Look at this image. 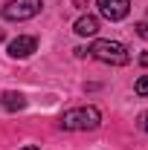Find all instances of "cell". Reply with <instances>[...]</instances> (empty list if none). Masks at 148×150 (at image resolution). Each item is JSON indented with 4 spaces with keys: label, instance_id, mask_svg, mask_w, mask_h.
<instances>
[{
    "label": "cell",
    "instance_id": "obj_13",
    "mask_svg": "<svg viewBox=\"0 0 148 150\" xmlns=\"http://www.w3.org/2000/svg\"><path fill=\"white\" fill-rule=\"evenodd\" d=\"M0 40H3V32H0Z\"/></svg>",
    "mask_w": 148,
    "mask_h": 150
},
{
    "label": "cell",
    "instance_id": "obj_10",
    "mask_svg": "<svg viewBox=\"0 0 148 150\" xmlns=\"http://www.w3.org/2000/svg\"><path fill=\"white\" fill-rule=\"evenodd\" d=\"M139 127L148 133V112H142V115H139Z\"/></svg>",
    "mask_w": 148,
    "mask_h": 150
},
{
    "label": "cell",
    "instance_id": "obj_7",
    "mask_svg": "<svg viewBox=\"0 0 148 150\" xmlns=\"http://www.w3.org/2000/svg\"><path fill=\"white\" fill-rule=\"evenodd\" d=\"M0 104H3L9 112H15V110H23V107H26V98H23L20 93H12V90H9V93L0 95Z\"/></svg>",
    "mask_w": 148,
    "mask_h": 150
},
{
    "label": "cell",
    "instance_id": "obj_1",
    "mask_svg": "<svg viewBox=\"0 0 148 150\" xmlns=\"http://www.w3.org/2000/svg\"><path fill=\"white\" fill-rule=\"evenodd\" d=\"M87 55L96 58V61H102V64H111V67H125L131 61L128 49H125L119 40H93L90 49H87Z\"/></svg>",
    "mask_w": 148,
    "mask_h": 150
},
{
    "label": "cell",
    "instance_id": "obj_8",
    "mask_svg": "<svg viewBox=\"0 0 148 150\" xmlns=\"http://www.w3.org/2000/svg\"><path fill=\"white\" fill-rule=\"evenodd\" d=\"M134 90H137V95H142V98H148V75H142L137 84H134Z\"/></svg>",
    "mask_w": 148,
    "mask_h": 150
},
{
    "label": "cell",
    "instance_id": "obj_2",
    "mask_svg": "<svg viewBox=\"0 0 148 150\" xmlns=\"http://www.w3.org/2000/svg\"><path fill=\"white\" fill-rule=\"evenodd\" d=\"M102 124V112L96 107H75L61 115V127L64 130H96Z\"/></svg>",
    "mask_w": 148,
    "mask_h": 150
},
{
    "label": "cell",
    "instance_id": "obj_9",
    "mask_svg": "<svg viewBox=\"0 0 148 150\" xmlns=\"http://www.w3.org/2000/svg\"><path fill=\"white\" fill-rule=\"evenodd\" d=\"M134 29H137V35H139V38H145V40H148V23H137Z\"/></svg>",
    "mask_w": 148,
    "mask_h": 150
},
{
    "label": "cell",
    "instance_id": "obj_3",
    "mask_svg": "<svg viewBox=\"0 0 148 150\" xmlns=\"http://www.w3.org/2000/svg\"><path fill=\"white\" fill-rule=\"evenodd\" d=\"M41 0H9L3 6V18L6 20H32L41 12Z\"/></svg>",
    "mask_w": 148,
    "mask_h": 150
},
{
    "label": "cell",
    "instance_id": "obj_12",
    "mask_svg": "<svg viewBox=\"0 0 148 150\" xmlns=\"http://www.w3.org/2000/svg\"><path fill=\"white\" fill-rule=\"evenodd\" d=\"M23 150H38V147H23Z\"/></svg>",
    "mask_w": 148,
    "mask_h": 150
},
{
    "label": "cell",
    "instance_id": "obj_11",
    "mask_svg": "<svg viewBox=\"0 0 148 150\" xmlns=\"http://www.w3.org/2000/svg\"><path fill=\"white\" fill-rule=\"evenodd\" d=\"M139 64H142V67H148V52H145L142 58H139Z\"/></svg>",
    "mask_w": 148,
    "mask_h": 150
},
{
    "label": "cell",
    "instance_id": "obj_5",
    "mask_svg": "<svg viewBox=\"0 0 148 150\" xmlns=\"http://www.w3.org/2000/svg\"><path fill=\"white\" fill-rule=\"evenodd\" d=\"M38 49V38L35 35H20L15 40H9V55L12 58H29Z\"/></svg>",
    "mask_w": 148,
    "mask_h": 150
},
{
    "label": "cell",
    "instance_id": "obj_6",
    "mask_svg": "<svg viewBox=\"0 0 148 150\" xmlns=\"http://www.w3.org/2000/svg\"><path fill=\"white\" fill-rule=\"evenodd\" d=\"M96 32H99V18H93V15H81V18L75 20V35L93 38Z\"/></svg>",
    "mask_w": 148,
    "mask_h": 150
},
{
    "label": "cell",
    "instance_id": "obj_4",
    "mask_svg": "<svg viewBox=\"0 0 148 150\" xmlns=\"http://www.w3.org/2000/svg\"><path fill=\"white\" fill-rule=\"evenodd\" d=\"M96 6L105 20H122L131 12V0H96Z\"/></svg>",
    "mask_w": 148,
    "mask_h": 150
}]
</instances>
